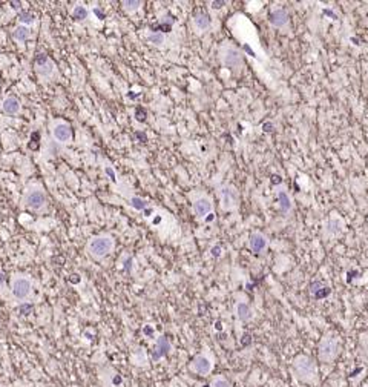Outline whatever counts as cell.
Here are the masks:
<instances>
[{
    "instance_id": "obj_1",
    "label": "cell",
    "mask_w": 368,
    "mask_h": 387,
    "mask_svg": "<svg viewBox=\"0 0 368 387\" xmlns=\"http://www.w3.org/2000/svg\"><path fill=\"white\" fill-rule=\"evenodd\" d=\"M290 372L296 381L305 385L316 387L321 384V375H319V366L314 358L305 353L296 355L290 362Z\"/></svg>"
},
{
    "instance_id": "obj_2",
    "label": "cell",
    "mask_w": 368,
    "mask_h": 387,
    "mask_svg": "<svg viewBox=\"0 0 368 387\" xmlns=\"http://www.w3.org/2000/svg\"><path fill=\"white\" fill-rule=\"evenodd\" d=\"M342 343L336 332L328 330L318 343V361L324 366H331L340 355Z\"/></svg>"
},
{
    "instance_id": "obj_3",
    "label": "cell",
    "mask_w": 368,
    "mask_h": 387,
    "mask_svg": "<svg viewBox=\"0 0 368 387\" xmlns=\"http://www.w3.org/2000/svg\"><path fill=\"white\" fill-rule=\"evenodd\" d=\"M115 241L112 237L109 235H97L92 237L88 245H86V254L94 258V260H101L104 257H108L112 251H114Z\"/></svg>"
},
{
    "instance_id": "obj_4",
    "label": "cell",
    "mask_w": 368,
    "mask_h": 387,
    "mask_svg": "<svg viewBox=\"0 0 368 387\" xmlns=\"http://www.w3.org/2000/svg\"><path fill=\"white\" fill-rule=\"evenodd\" d=\"M215 367V358L211 352H201L192 358L189 362V370L198 376H209L214 372Z\"/></svg>"
},
{
    "instance_id": "obj_5",
    "label": "cell",
    "mask_w": 368,
    "mask_h": 387,
    "mask_svg": "<svg viewBox=\"0 0 368 387\" xmlns=\"http://www.w3.org/2000/svg\"><path fill=\"white\" fill-rule=\"evenodd\" d=\"M322 234L325 240H336L345 234V222L337 212H330L328 219L324 223Z\"/></svg>"
},
{
    "instance_id": "obj_6",
    "label": "cell",
    "mask_w": 368,
    "mask_h": 387,
    "mask_svg": "<svg viewBox=\"0 0 368 387\" xmlns=\"http://www.w3.org/2000/svg\"><path fill=\"white\" fill-rule=\"evenodd\" d=\"M220 202H221V209L223 211H226V212L236 211L238 205H240L238 190L230 184H224L220 189Z\"/></svg>"
},
{
    "instance_id": "obj_7",
    "label": "cell",
    "mask_w": 368,
    "mask_h": 387,
    "mask_svg": "<svg viewBox=\"0 0 368 387\" xmlns=\"http://www.w3.org/2000/svg\"><path fill=\"white\" fill-rule=\"evenodd\" d=\"M192 209H194V215L197 220H201V222H212L215 219L214 215V203L209 197H198L194 205H192Z\"/></svg>"
},
{
    "instance_id": "obj_8",
    "label": "cell",
    "mask_w": 368,
    "mask_h": 387,
    "mask_svg": "<svg viewBox=\"0 0 368 387\" xmlns=\"http://www.w3.org/2000/svg\"><path fill=\"white\" fill-rule=\"evenodd\" d=\"M221 62L229 69H240L244 63V56L235 46H223L221 50Z\"/></svg>"
},
{
    "instance_id": "obj_9",
    "label": "cell",
    "mask_w": 368,
    "mask_h": 387,
    "mask_svg": "<svg viewBox=\"0 0 368 387\" xmlns=\"http://www.w3.org/2000/svg\"><path fill=\"white\" fill-rule=\"evenodd\" d=\"M31 289H33L31 280H28L27 277H16V278H13L11 292H13V295H14L16 300H19V301L27 300L30 297V294H31Z\"/></svg>"
},
{
    "instance_id": "obj_10",
    "label": "cell",
    "mask_w": 368,
    "mask_h": 387,
    "mask_svg": "<svg viewBox=\"0 0 368 387\" xmlns=\"http://www.w3.org/2000/svg\"><path fill=\"white\" fill-rule=\"evenodd\" d=\"M269 245H270V240L269 237L261 232V231H255L250 234L249 237V249L252 251V254L255 255H261L264 254L267 249H269Z\"/></svg>"
},
{
    "instance_id": "obj_11",
    "label": "cell",
    "mask_w": 368,
    "mask_h": 387,
    "mask_svg": "<svg viewBox=\"0 0 368 387\" xmlns=\"http://www.w3.org/2000/svg\"><path fill=\"white\" fill-rule=\"evenodd\" d=\"M23 203H25V206L28 209L40 211L45 206V203H46V196H45L42 190L36 189V190H31V192L27 194L25 199H23Z\"/></svg>"
},
{
    "instance_id": "obj_12",
    "label": "cell",
    "mask_w": 368,
    "mask_h": 387,
    "mask_svg": "<svg viewBox=\"0 0 368 387\" xmlns=\"http://www.w3.org/2000/svg\"><path fill=\"white\" fill-rule=\"evenodd\" d=\"M269 23L273 28H278V30L287 28L288 23H290V16H288L287 10H284V8H273L269 13Z\"/></svg>"
},
{
    "instance_id": "obj_13",
    "label": "cell",
    "mask_w": 368,
    "mask_h": 387,
    "mask_svg": "<svg viewBox=\"0 0 368 387\" xmlns=\"http://www.w3.org/2000/svg\"><path fill=\"white\" fill-rule=\"evenodd\" d=\"M276 200H278V208H279V211H281L284 215H288V214L293 212V208H295L293 199H292V196H290V194H288L287 190L279 189V190L276 192Z\"/></svg>"
},
{
    "instance_id": "obj_14",
    "label": "cell",
    "mask_w": 368,
    "mask_h": 387,
    "mask_svg": "<svg viewBox=\"0 0 368 387\" xmlns=\"http://www.w3.org/2000/svg\"><path fill=\"white\" fill-rule=\"evenodd\" d=\"M170 341L166 335L160 336L156 341H155V346H153V350H152V359L153 361H160L161 358H164L169 352H170Z\"/></svg>"
},
{
    "instance_id": "obj_15",
    "label": "cell",
    "mask_w": 368,
    "mask_h": 387,
    "mask_svg": "<svg viewBox=\"0 0 368 387\" xmlns=\"http://www.w3.org/2000/svg\"><path fill=\"white\" fill-rule=\"evenodd\" d=\"M235 315H236V318L241 323H249L255 317L253 309H252V306L247 301H238L235 304Z\"/></svg>"
},
{
    "instance_id": "obj_16",
    "label": "cell",
    "mask_w": 368,
    "mask_h": 387,
    "mask_svg": "<svg viewBox=\"0 0 368 387\" xmlns=\"http://www.w3.org/2000/svg\"><path fill=\"white\" fill-rule=\"evenodd\" d=\"M36 69L40 76L43 77H49L54 72V63L48 59V56L45 54H39L36 59Z\"/></svg>"
},
{
    "instance_id": "obj_17",
    "label": "cell",
    "mask_w": 368,
    "mask_h": 387,
    "mask_svg": "<svg viewBox=\"0 0 368 387\" xmlns=\"http://www.w3.org/2000/svg\"><path fill=\"white\" fill-rule=\"evenodd\" d=\"M52 135H54V138H56L57 141H60V143H66V141H69V140H71L72 132H71L69 125H66V123H59V125H56V126H54V129H52Z\"/></svg>"
},
{
    "instance_id": "obj_18",
    "label": "cell",
    "mask_w": 368,
    "mask_h": 387,
    "mask_svg": "<svg viewBox=\"0 0 368 387\" xmlns=\"http://www.w3.org/2000/svg\"><path fill=\"white\" fill-rule=\"evenodd\" d=\"M310 294H311L316 300H322V298H327V297L331 294V289H330V286H327V284L322 283V281H314V283H311V286H310Z\"/></svg>"
},
{
    "instance_id": "obj_19",
    "label": "cell",
    "mask_w": 368,
    "mask_h": 387,
    "mask_svg": "<svg viewBox=\"0 0 368 387\" xmlns=\"http://www.w3.org/2000/svg\"><path fill=\"white\" fill-rule=\"evenodd\" d=\"M192 23H194V28L198 31V33H204V31H207L209 28H211V17L206 14V13H200V14H197L195 17H194V20H192Z\"/></svg>"
},
{
    "instance_id": "obj_20",
    "label": "cell",
    "mask_w": 368,
    "mask_h": 387,
    "mask_svg": "<svg viewBox=\"0 0 368 387\" xmlns=\"http://www.w3.org/2000/svg\"><path fill=\"white\" fill-rule=\"evenodd\" d=\"M4 111L10 115H16L19 111H20V102L16 99V97H8L5 102H4Z\"/></svg>"
},
{
    "instance_id": "obj_21",
    "label": "cell",
    "mask_w": 368,
    "mask_h": 387,
    "mask_svg": "<svg viewBox=\"0 0 368 387\" xmlns=\"http://www.w3.org/2000/svg\"><path fill=\"white\" fill-rule=\"evenodd\" d=\"M30 37H31V31H30L28 27L19 25V27L13 31V39L17 40V42H27Z\"/></svg>"
},
{
    "instance_id": "obj_22",
    "label": "cell",
    "mask_w": 368,
    "mask_h": 387,
    "mask_svg": "<svg viewBox=\"0 0 368 387\" xmlns=\"http://www.w3.org/2000/svg\"><path fill=\"white\" fill-rule=\"evenodd\" d=\"M88 16H89V11L86 10V7H83V5L74 7V10H72V19H74V20L83 22V20L88 19Z\"/></svg>"
},
{
    "instance_id": "obj_23",
    "label": "cell",
    "mask_w": 368,
    "mask_h": 387,
    "mask_svg": "<svg viewBox=\"0 0 368 387\" xmlns=\"http://www.w3.org/2000/svg\"><path fill=\"white\" fill-rule=\"evenodd\" d=\"M19 22L23 25V27H27V25H33V23H36V16L31 13V11H20L19 13Z\"/></svg>"
},
{
    "instance_id": "obj_24",
    "label": "cell",
    "mask_w": 368,
    "mask_h": 387,
    "mask_svg": "<svg viewBox=\"0 0 368 387\" xmlns=\"http://www.w3.org/2000/svg\"><path fill=\"white\" fill-rule=\"evenodd\" d=\"M147 40H149V43H152L153 46H163L164 42H166V36H164L163 33H160V31H155V33H152V34L147 37Z\"/></svg>"
},
{
    "instance_id": "obj_25",
    "label": "cell",
    "mask_w": 368,
    "mask_h": 387,
    "mask_svg": "<svg viewBox=\"0 0 368 387\" xmlns=\"http://www.w3.org/2000/svg\"><path fill=\"white\" fill-rule=\"evenodd\" d=\"M211 387H232L230 381L224 375H217L211 381Z\"/></svg>"
},
{
    "instance_id": "obj_26",
    "label": "cell",
    "mask_w": 368,
    "mask_h": 387,
    "mask_svg": "<svg viewBox=\"0 0 368 387\" xmlns=\"http://www.w3.org/2000/svg\"><path fill=\"white\" fill-rule=\"evenodd\" d=\"M121 5L126 13H134L141 7V2L140 0H124V2H121Z\"/></svg>"
},
{
    "instance_id": "obj_27",
    "label": "cell",
    "mask_w": 368,
    "mask_h": 387,
    "mask_svg": "<svg viewBox=\"0 0 368 387\" xmlns=\"http://www.w3.org/2000/svg\"><path fill=\"white\" fill-rule=\"evenodd\" d=\"M130 206L135 209V211H144L147 208V202L140 199V197H134L130 199Z\"/></svg>"
},
{
    "instance_id": "obj_28",
    "label": "cell",
    "mask_w": 368,
    "mask_h": 387,
    "mask_svg": "<svg viewBox=\"0 0 368 387\" xmlns=\"http://www.w3.org/2000/svg\"><path fill=\"white\" fill-rule=\"evenodd\" d=\"M211 5H212V10H221L226 5V2H212Z\"/></svg>"
},
{
    "instance_id": "obj_29",
    "label": "cell",
    "mask_w": 368,
    "mask_h": 387,
    "mask_svg": "<svg viewBox=\"0 0 368 387\" xmlns=\"http://www.w3.org/2000/svg\"><path fill=\"white\" fill-rule=\"evenodd\" d=\"M104 171H106V174H108V175L111 177V180H115V174H114V171H112L111 167H106Z\"/></svg>"
},
{
    "instance_id": "obj_30",
    "label": "cell",
    "mask_w": 368,
    "mask_h": 387,
    "mask_svg": "<svg viewBox=\"0 0 368 387\" xmlns=\"http://www.w3.org/2000/svg\"><path fill=\"white\" fill-rule=\"evenodd\" d=\"M5 281H7L5 274H4V272H0V286H4V284H5Z\"/></svg>"
},
{
    "instance_id": "obj_31",
    "label": "cell",
    "mask_w": 368,
    "mask_h": 387,
    "mask_svg": "<svg viewBox=\"0 0 368 387\" xmlns=\"http://www.w3.org/2000/svg\"><path fill=\"white\" fill-rule=\"evenodd\" d=\"M137 115H138V117H137L138 120H144V118H146V117H144V111L140 112V109H138V111H137Z\"/></svg>"
},
{
    "instance_id": "obj_32",
    "label": "cell",
    "mask_w": 368,
    "mask_h": 387,
    "mask_svg": "<svg viewBox=\"0 0 368 387\" xmlns=\"http://www.w3.org/2000/svg\"><path fill=\"white\" fill-rule=\"evenodd\" d=\"M212 254L218 257V255H220V248H214V249H212Z\"/></svg>"
},
{
    "instance_id": "obj_33",
    "label": "cell",
    "mask_w": 368,
    "mask_h": 387,
    "mask_svg": "<svg viewBox=\"0 0 368 387\" xmlns=\"http://www.w3.org/2000/svg\"><path fill=\"white\" fill-rule=\"evenodd\" d=\"M144 333H147V335H153V330H152V329H149V327H144Z\"/></svg>"
},
{
    "instance_id": "obj_34",
    "label": "cell",
    "mask_w": 368,
    "mask_h": 387,
    "mask_svg": "<svg viewBox=\"0 0 368 387\" xmlns=\"http://www.w3.org/2000/svg\"><path fill=\"white\" fill-rule=\"evenodd\" d=\"M11 5H13V8H14V10H17V8H20V2H19V4H17V2H13V4H11Z\"/></svg>"
}]
</instances>
